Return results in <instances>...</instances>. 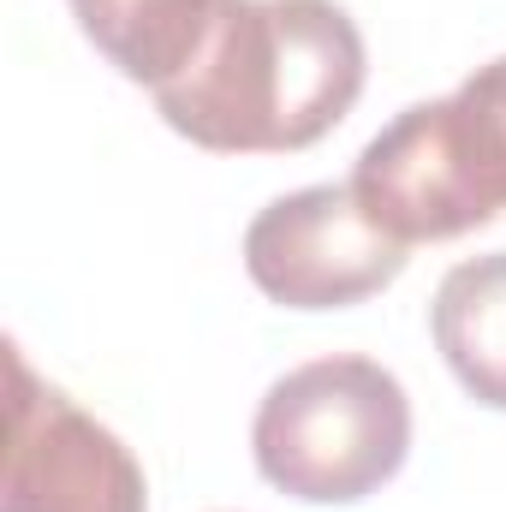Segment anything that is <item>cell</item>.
<instances>
[{
  "label": "cell",
  "mask_w": 506,
  "mask_h": 512,
  "mask_svg": "<svg viewBox=\"0 0 506 512\" xmlns=\"http://www.w3.org/2000/svg\"><path fill=\"white\" fill-rule=\"evenodd\" d=\"M364 90V36L334 0H215L161 120L215 155H286L340 126Z\"/></svg>",
  "instance_id": "1"
},
{
  "label": "cell",
  "mask_w": 506,
  "mask_h": 512,
  "mask_svg": "<svg viewBox=\"0 0 506 512\" xmlns=\"http://www.w3.org/2000/svg\"><path fill=\"white\" fill-rule=\"evenodd\" d=\"M251 453L292 501H364L411 453V399L376 358H316L268 387Z\"/></svg>",
  "instance_id": "2"
},
{
  "label": "cell",
  "mask_w": 506,
  "mask_h": 512,
  "mask_svg": "<svg viewBox=\"0 0 506 512\" xmlns=\"http://www.w3.org/2000/svg\"><path fill=\"white\" fill-rule=\"evenodd\" d=\"M6 477L0 512H149L131 447L78 411L60 387L36 382L24 352L6 346Z\"/></svg>",
  "instance_id": "3"
},
{
  "label": "cell",
  "mask_w": 506,
  "mask_h": 512,
  "mask_svg": "<svg viewBox=\"0 0 506 512\" xmlns=\"http://www.w3.org/2000/svg\"><path fill=\"white\" fill-rule=\"evenodd\" d=\"M245 268L286 310H346L399 280L405 245L370 221L352 185H304L251 221Z\"/></svg>",
  "instance_id": "4"
},
{
  "label": "cell",
  "mask_w": 506,
  "mask_h": 512,
  "mask_svg": "<svg viewBox=\"0 0 506 512\" xmlns=\"http://www.w3.org/2000/svg\"><path fill=\"white\" fill-rule=\"evenodd\" d=\"M352 191L370 209V221L381 233H393L399 245H435V239H459V233L495 221L477 203V191L453 155L447 96L417 102L393 126H381L358 155Z\"/></svg>",
  "instance_id": "5"
},
{
  "label": "cell",
  "mask_w": 506,
  "mask_h": 512,
  "mask_svg": "<svg viewBox=\"0 0 506 512\" xmlns=\"http://www.w3.org/2000/svg\"><path fill=\"white\" fill-rule=\"evenodd\" d=\"M435 346L477 405L506 411V251L459 262L435 292Z\"/></svg>",
  "instance_id": "6"
},
{
  "label": "cell",
  "mask_w": 506,
  "mask_h": 512,
  "mask_svg": "<svg viewBox=\"0 0 506 512\" xmlns=\"http://www.w3.org/2000/svg\"><path fill=\"white\" fill-rule=\"evenodd\" d=\"M84 36L126 72L131 84L161 90L197 54L215 0H72Z\"/></svg>",
  "instance_id": "7"
},
{
  "label": "cell",
  "mask_w": 506,
  "mask_h": 512,
  "mask_svg": "<svg viewBox=\"0 0 506 512\" xmlns=\"http://www.w3.org/2000/svg\"><path fill=\"white\" fill-rule=\"evenodd\" d=\"M447 131L453 155L489 215L506 209V54L477 66L453 96H447Z\"/></svg>",
  "instance_id": "8"
}]
</instances>
